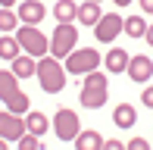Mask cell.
Returning a JSON list of instances; mask_svg holds the SVG:
<instances>
[{
  "label": "cell",
  "mask_w": 153,
  "mask_h": 150,
  "mask_svg": "<svg viewBox=\"0 0 153 150\" xmlns=\"http://www.w3.org/2000/svg\"><path fill=\"white\" fill-rule=\"evenodd\" d=\"M128 59H131V53L125 50V47H113V50L103 56V66H106L109 75H122L125 69H128Z\"/></svg>",
  "instance_id": "12"
},
{
  "label": "cell",
  "mask_w": 153,
  "mask_h": 150,
  "mask_svg": "<svg viewBox=\"0 0 153 150\" xmlns=\"http://www.w3.org/2000/svg\"><path fill=\"white\" fill-rule=\"evenodd\" d=\"M106 97H109V81H106V75L97 72V69L88 72L85 81H81V91H78L81 106H85V110H100V106L106 103Z\"/></svg>",
  "instance_id": "3"
},
{
  "label": "cell",
  "mask_w": 153,
  "mask_h": 150,
  "mask_svg": "<svg viewBox=\"0 0 153 150\" xmlns=\"http://www.w3.org/2000/svg\"><path fill=\"white\" fill-rule=\"evenodd\" d=\"M144 41H147V44H150V47H153V22H150V25H147V35H144Z\"/></svg>",
  "instance_id": "27"
},
{
  "label": "cell",
  "mask_w": 153,
  "mask_h": 150,
  "mask_svg": "<svg viewBox=\"0 0 153 150\" xmlns=\"http://www.w3.org/2000/svg\"><path fill=\"white\" fill-rule=\"evenodd\" d=\"M34 78H38V85H41L44 94H59L62 88H66V81H69V72H66V66H62V59H56V56L47 53V56L38 59Z\"/></svg>",
  "instance_id": "1"
},
{
  "label": "cell",
  "mask_w": 153,
  "mask_h": 150,
  "mask_svg": "<svg viewBox=\"0 0 153 150\" xmlns=\"http://www.w3.org/2000/svg\"><path fill=\"white\" fill-rule=\"evenodd\" d=\"M75 47H78V25L75 22L56 25V28H53V38H50V56L66 59Z\"/></svg>",
  "instance_id": "6"
},
{
  "label": "cell",
  "mask_w": 153,
  "mask_h": 150,
  "mask_svg": "<svg viewBox=\"0 0 153 150\" xmlns=\"http://www.w3.org/2000/svg\"><path fill=\"white\" fill-rule=\"evenodd\" d=\"M103 141H106V138H103L100 131H94V128L85 131V128H81L78 138H75L72 144H75V150H103Z\"/></svg>",
  "instance_id": "14"
},
{
  "label": "cell",
  "mask_w": 153,
  "mask_h": 150,
  "mask_svg": "<svg viewBox=\"0 0 153 150\" xmlns=\"http://www.w3.org/2000/svg\"><path fill=\"white\" fill-rule=\"evenodd\" d=\"M100 63H103V56H100V50H94V47H75V50L62 59V66H66L69 75H88Z\"/></svg>",
  "instance_id": "5"
},
{
  "label": "cell",
  "mask_w": 153,
  "mask_h": 150,
  "mask_svg": "<svg viewBox=\"0 0 153 150\" xmlns=\"http://www.w3.org/2000/svg\"><path fill=\"white\" fill-rule=\"evenodd\" d=\"M103 150H125V144L116 141V138H109V141H103Z\"/></svg>",
  "instance_id": "25"
},
{
  "label": "cell",
  "mask_w": 153,
  "mask_h": 150,
  "mask_svg": "<svg viewBox=\"0 0 153 150\" xmlns=\"http://www.w3.org/2000/svg\"><path fill=\"white\" fill-rule=\"evenodd\" d=\"M0 100H3V106L10 113H16V116H25L31 110V100H28V94L19 88V78L13 75L10 69H0Z\"/></svg>",
  "instance_id": "2"
},
{
  "label": "cell",
  "mask_w": 153,
  "mask_h": 150,
  "mask_svg": "<svg viewBox=\"0 0 153 150\" xmlns=\"http://www.w3.org/2000/svg\"><path fill=\"white\" fill-rule=\"evenodd\" d=\"M19 53H22V47H19V41L13 38V35H3V38H0V59H10V63H13Z\"/></svg>",
  "instance_id": "20"
},
{
  "label": "cell",
  "mask_w": 153,
  "mask_h": 150,
  "mask_svg": "<svg viewBox=\"0 0 153 150\" xmlns=\"http://www.w3.org/2000/svg\"><path fill=\"white\" fill-rule=\"evenodd\" d=\"M19 13L16 10H3V6H0V31H3V35H10V31H16L19 28Z\"/></svg>",
  "instance_id": "21"
},
{
  "label": "cell",
  "mask_w": 153,
  "mask_h": 150,
  "mask_svg": "<svg viewBox=\"0 0 153 150\" xmlns=\"http://www.w3.org/2000/svg\"><path fill=\"white\" fill-rule=\"evenodd\" d=\"M25 131H28V128H25V116H16L10 110H0V138H3V141H19Z\"/></svg>",
  "instance_id": "9"
},
{
  "label": "cell",
  "mask_w": 153,
  "mask_h": 150,
  "mask_svg": "<svg viewBox=\"0 0 153 150\" xmlns=\"http://www.w3.org/2000/svg\"><path fill=\"white\" fill-rule=\"evenodd\" d=\"M16 144H19V150H44V144H41V138H38V134H28V131H25L22 138L16 141Z\"/></svg>",
  "instance_id": "22"
},
{
  "label": "cell",
  "mask_w": 153,
  "mask_h": 150,
  "mask_svg": "<svg viewBox=\"0 0 153 150\" xmlns=\"http://www.w3.org/2000/svg\"><path fill=\"white\" fill-rule=\"evenodd\" d=\"M16 41H19V47H22L28 56H34V59H41V56L50 53V38H44V31H41L38 25H19L16 28Z\"/></svg>",
  "instance_id": "4"
},
{
  "label": "cell",
  "mask_w": 153,
  "mask_h": 150,
  "mask_svg": "<svg viewBox=\"0 0 153 150\" xmlns=\"http://www.w3.org/2000/svg\"><path fill=\"white\" fill-rule=\"evenodd\" d=\"M34 69H38V59L28 56V53H19L10 63V72L16 75V78H34Z\"/></svg>",
  "instance_id": "13"
},
{
  "label": "cell",
  "mask_w": 153,
  "mask_h": 150,
  "mask_svg": "<svg viewBox=\"0 0 153 150\" xmlns=\"http://www.w3.org/2000/svg\"><path fill=\"white\" fill-rule=\"evenodd\" d=\"M141 100H144V106H147V110H153V85H150V88H144Z\"/></svg>",
  "instance_id": "24"
},
{
  "label": "cell",
  "mask_w": 153,
  "mask_h": 150,
  "mask_svg": "<svg viewBox=\"0 0 153 150\" xmlns=\"http://www.w3.org/2000/svg\"><path fill=\"white\" fill-rule=\"evenodd\" d=\"M0 6H3V10H13V6H16V0H0Z\"/></svg>",
  "instance_id": "28"
},
{
  "label": "cell",
  "mask_w": 153,
  "mask_h": 150,
  "mask_svg": "<svg viewBox=\"0 0 153 150\" xmlns=\"http://www.w3.org/2000/svg\"><path fill=\"white\" fill-rule=\"evenodd\" d=\"M100 16H103V13H100V3H94V0H85V3L78 6V16H75V22L91 25V28H94V25L100 22Z\"/></svg>",
  "instance_id": "18"
},
{
  "label": "cell",
  "mask_w": 153,
  "mask_h": 150,
  "mask_svg": "<svg viewBox=\"0 0 153 150\" xmlns=\"http://www.w3.org/2000/svg\"><path fill=\"white\" fill-rule=\"evenodd\" d=\"M113 125L116 128H134L137 125V110L131 103H119L113 110Z\"/></svg>",
  "instance_id": "15"
},
{
  "label": "cell",
  "mask_w": 153,
  "mask_h": 150,
  "mask_svg": "<svg viewBox=\"0 0 153 150\" xmlns=\"http://www.w3.org/2000/svg\"><path fill=\"white\" fill-rule=\"evenodd\" d=\"M125 150H150V141L147 138H131L128 144H125Z\"/></svg>",
  "instance_id": "23"
},
{
  "label": "cell",
  "mask_w": 153,
  "mask_h": 150,
  "mask_svg": "<svg viewBox=\"0 0 153 150\" xmlns=\"http://www.w3.org/2000/svg\"><path fill=\"white\" fill-rule=\"evenodd\" d=\"M125 75H128L134 85H147V81L153 78V59L144 56V53H134V56L128 59V69H125Z\"/></svg>",
  "instance_id": "10"
},
{
  "label": "cell",
  "mask_w": 153,
  "mask_h": 150,
  "mask_svg": "<svg viewBox=\"0 0 153 150\" xmlns=\"http://www.w3.org/2000/svg\"><path fill=\"white\" fill-rule=\"evenodd\" d=\"M50 128H53V134H56L59 141H75L78 138V131H81V119H78V113L75 110H69V106H59L56 113H53V119H50Z\"/></svg>",
  "instance_id": "7"
},
{
  "label": "cell",
  "mask_w": 153,
  "mask_h": 150,
  "mask_svg": "<svg viewBox=\"0 0 153 150\" xmlns=\"http://www.w3.org/2000/svg\"><path fill=\"white\" fill-rule=\"evenodd\" d=\"M25 128H28V134L44 138V134L50 131V119H47L44 113H38V110H28V113H25Z\"/></svg>",
  "instance_id": "16"
},
{
  "label": "cell",
  "mask_w": 153,
  "mask_h": 150,
  "mask_svg": "<svg viewBox=\"0 0 153 150\" xmlns=\"http://www.w3.org/2000/svg\"><path fill=\"white\" fill-rule=\"evenodd\" d=\"M122 25H125V19L119 13H103L100 22L94 25V38L100 41V44H113V41L122 35Z\"/></svg>",
  "instance_id": "8"
},
{
  "label": "cell",
  "mask_w": 153,
  "mask_h": 150,
  "mask_svg": "<svg viewBox=\"0 0 153 150\" xmlns=\"http://www.w3.org/2000/svg\"><path fill=\"white\" fill-rule=\"evenodd\" d=\"M116 6H128V3H134V0H113Z\"/></svg>",
  "instance_id": "29"
},
{
  "label": "cell",
  "mask_w": 153,
  "mask_h": 150,
  "mask_svg": "<svg viewBox=\"0 0 153 150\" xmlns=\"http://www.w3.org/2000/svg\"><path fill=\"white\" fill-rule=\"evenodd\" d=\"M16 13H19L22 25H41L44 16H47V6H44V0H22Z\"/></svg>",
  "instance_id": "11"
},
{
  "label": "cell",
  "mask_w": 153,
  "mask_h": 150,
  "mask_svg": "<svg viewBox=\"0 0 153 150\" xmlns=\"http://www.w3.org/2000/svg\"><path fill=\"white\" fill-rule=\"evenodd\" d=\"M137 3H141V10L147 13V16H153V0H137Z\"/></svg>",
  "instance_id": "26"
},
{
  "label": "cell",
  "mask_w": 153,
  "mask_h": 150,
  "mask_svg": "<svg viewBox=\"0 0 153 150\" xmlns=\"http://www.w3.org/2000/svg\"><path fill=\"white\" fill-rule=\"evenodd\" d=\"M94 3H103V0H94Z\"/></svg>",
  "instance_id": "31"
},
{
  "label": "cell",
  "mask_w": 153,
  "mask_h": 150,
  "mask_svg": "<svg viewBox=\"0 0 153 150\" xmlns=\"http://www.w3.org/2000/svg\"><path fill=\"white\" fill-rule=\"evenodd\" d=\"M75 16H78V3H75V0H56V6H53V19H56V25L75 22Z\"/></svg>",
  "instance_id": "17"
},
{
  "label": "cell",
  "mask_w": 153,
  "mask_h": 150,
  "mask_svg": "<svg viewBox=\"0 0 153 150\" xmlns=\"http://www.w3.org/2000/svg\"><path fill=\"white\" fill-rule=\"evenodd\" d=\"M147 25L150 22H144V16H128V19H125V25H122V31H125V35H128V38H144V35H147Z\"/></svg>",
  "instance_id": "19"
},
{
  "label": "cell",
  "mask_w": 153,
  "mask_h": 150,
  "mask_svg": "<svg viewBox=\"0 0 153 150\" xmlns=\"http://www.w3.org/2000/svg\"><path fill=\"white\" fill-rule=\"evenodd\" d=\"M0 150H10V141H3V138H0Z\"/></svg>",
  "instance_id": "30"
}]
</instances>
